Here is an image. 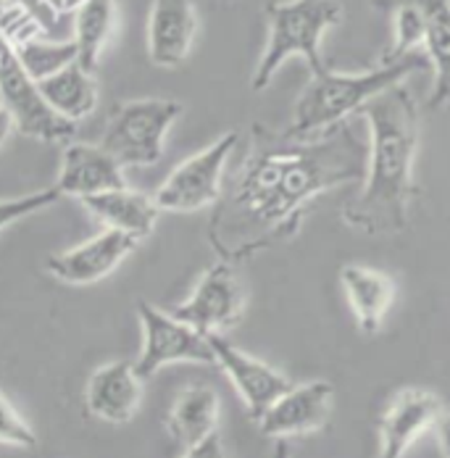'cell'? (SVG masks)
Returning <instances> with one entry per match:
<instances>
[{"label":"cell","mask_w":450,"mask_h":458,"mask_svg":"<svg viewBox=\"0 0 450 458\" xmlns=\"http://www.w3.org/2000/svg\"><path fill=\"white\" fill-rule=\"evenodd\" d=\"M64 195L58 192V187H43L38 192H30V195H21V198H5L0 200V232L8 229L11 225L38 214V211H46L53 203H58Z\"/></svg>","instance_id":"cell-24"},{"label":"cell","mask_w":450,"mask_h":458,"mask_svg":"<svg viewBox=\"0 0 450 458\" xmlns=\"http://www.w3.org/2000/svg\"><path fill=\"white\" fill-rule=\"evenodd\" d=\"M424 69H429V58L411 53L401 61H385L382 66L361 74H337L329 69L314 74L309 88L301 92L295 103L293 124L287 132L298 138L321 135L343 124L353 114H361L377 95L401 85L408 74Z\"/></svg>","instance_id":"cell-3"},{"label":"cell","mask_w":450,"mask_h":458,"mask_svg":"<svg viewBox=\"0 0 450 458\" xmlns=\"http://www.w3.org/2000/svg\"><path fill=\"white\" fill-rule=\"evenodd\" d=\"M0 443L3 445H16V448H38V435L35 429L19 416V411L11 406L5 393L0 390Z\"/></svg>","instance_id":"cell-25"},{"label":"cell","mask_w":450,"mask_h":458,"mask_svg":"<svg viewBox=\"0 0 450 458\" xmlns=\"http://www.w3.org/2000/svg\"><path fill=\"white\" fill-rule=\"evenodd\" d=\"M172 314L203 335H222L225 329H232L245 314V290L234 267L225 259L208 267L190 298L182 301Z\"/></svg>","instance_id":"cell-8"},{"label":"cell","mask_w":450,"mask_h":458,"mask_svg":"<svg viewBox=\"0 0 450 458\" xmlns=\"http://www.w3.org/2000/svg\"><path fill=\"white\" fill-rule=\"evenodd\" d=\"M219 411H222V401L214 387L190 385L177 395L172 411L166 416V429L180 445L190 448L217 432Z\"/></svg>","instance_id":"cell-18"},{"label":"cell","mask_w":450,"mask_h":458,"mask_svg":"<svg viewBox=\"0 0 450 458\" xmlns=\"http://www.w3.org/2000/svg\"><path fill=\"white\" fill-rule=\"evenodd\" d=\"M435 435H437L443 456L450 458V413H440V419L435 424Z\"/></svg>","instance_id":"cell-27"},{"label":"cell","mask_w":450,"mask_h":458,"mask_svg":"<svg viewBox=\"0 0 450 458\" xmlns=\"http://www.w3.org/2000/svg\"><path fill=\"white\" fill-rule=\"evenodd\" d=\"M269 40L253 72L250 88L256 92L267 90L274 74L293 55L303 58L311 74L327 72L321 58L324 35L343 21L340 0H271L267 5Z\"/></svg>","instance_id":"cell-4"},{"label":"cell","mask_w":450,"mask_h":458,"mask_svg":"<svg viewBox=\"0 0 450 458\" xmlns=\"http://www.w3.org/2000/svg\"><path fill=\"white\" fill-rule=\"evenodd\" d=\"M116 32V0H82L74 16L77 61L95 72L103 50Z\"/></svg>","instance_id":"cell-21"},{"label":"cell","mask_w":450,"mask_h":458,"mask_svg":"<svg viewBox=\"0 0 450 458\" xmlns=\"http://www.w3.org/2000/svg\"><path fill=\"white\" fill-rule=\"evenodd\" d=\"M335 390L329 382L314 379L303 385H293L284 395H279L261 419L259 427L267 437L287 440L298 435H309L321 429L329 421Z\"/></svg>","instance_id":"cell-11"},{"label":"cell","mask_w":450,"mask_h":458,"mask_svg":"<svg viewBox=\"0 0 450 458\" xmlns=\"http://www.w3.org/2000/svg\"><path fill=\"white\" fill-rule=\"evenodd\" d=\"M427 38V13L419 3L403 0L395 5V43L385 61H401L411 55Z\"/></svg>","instance_id":"cell-23"},{"label":"cell","mask_w":450,"mask_h":458,"mask_svg":"<svg viewBox=\"0 0 450 458\" xmlns=\"http://www.w3.org/2000/svg\"><path fill=\"white\" fill-rule=\"evenodd\" d=\"M208 343H211L217 364L225 369V374L234 385L237 395L242 398L248 416L253 421H259L269 411L271 403L293 387V382L282 371L234 348L225 335H208Z\"/></svg>","instance_id":"cell-10"},{"label":"cell","mask_w":450,"mask_h":458,"mask_svg":"<svg viewBox=\"0 0 450 458\" xmlns=\"http://www.w3.org/2000/svg\"><path fill=\"white\" fill-rule=\"evenodd\" d=\"M440 413L443 406L435 393L419 387L401 390L379 424V458H403L427 429H435Z\"/></svg>","instance_id":"cell-13"},{"label":"cell","mask_w":450,"mask_h":458,"mask_svg":"<svg viewBox=\"0 0 450 458\" xmlns=\"http://www.w3.org/2000/svg\"><path fill=\"white\" fill-rule=\"evenodd\" d=\"M184 106L172 98H137L119 103L103 130L100 145L127 169L153 166L166 150V138Z\"/></svg>","instance_id":"cell-5"},{"label":"cell","mask_w":450,"mask_h":458,"mask_svg":"<svg viewBox=\"0 0 450 458\" xmlns=\"http://www.w3.org/2000/svg\"><path fill=\"white\" fill-rule=\"evenodd\" d=\"M46 103L64 119L80 124L98 108V82L95 72L85 69L80 61L64 66L61 72L50 74L38 82Z\"/></svg>","instance_id":"cell-19"},{"label":"cell","mask_w":450,"mask_h":458,"mask_svg":"<svg viewBox=\"0 0 450 458\" xmlns=\"http://www.w3.org/2000/svg\"><path fill=\"white\" fill-rule=\"evenodd\" d=\"M13 50H16L21 66L27 69V74L35 82L46 80V77L61 72L64 66H69V64L77 61V46H74V40H69V43H47V40H40V38H32V40L16 46Z\"/></svg>","instance_id":"cell-22"},{"label":"cell","mask_w":450,"mask_h":458,"mask_svg":"<svg viewBox=\"0 0 450 458\" xmlns=\"http://www.w3.org/2000/svg\"><path fill=\"white\" fill-rule=\"evenodd\" d=\"M140 240L119 232V229H103L92 234L90 240L53 253L46 261V272L53 279L72 284V287H85L95 284L108 275H114L132 253L137 250Z\"/></svg>","instance_id":"cell-9"},{"label":"cell","mask_w":450,"mask_h":458,"mask_svg":"<svg viewBox=\"0 0 450 458\" xmlns=\"http://www.w3.org/2000/svg\"><path fill=\"white\" fill-rule=\"evenodd\" d=\"M271 458H290V445L284 440H276V448H274V456Z\"/></svg>","instance_id":"cell-29"},{"label":"cell","mask_w":450,"mask_h":458,"mask_svg":"<svg viewBox=\"0 0 450 458\" xmlns=\"http://www.w3.org/2000/svg\"><path fill=\"white\" fill-rule=\"evenodd\" d=\"M361 114L369 124V164L363 190L343 211V219L366 234L403 232L416 192L419 108L411 92L395 85L377 95Z\"/></svg>","instance_id":"cell-2"},{"label":"cell","mask_w":450,"mask_h":458,"mask_svg":"<svg viewBox=\"0 0 450 458\" xmlns=\"http://www.w3.org/2000/svg\"><path fill=\"white\" fill-rule=\"evenodd\" d=\"M403 3V0H387ZM427 13V58L435 69V85L429 95L432 108H443L450 103V0H413Z\"/></svg>","instance_id":"cell-20"},{"label":"cell","mask_w":450,"mask_h":458,"mask_svg":"<svg viewBox=\"0 0 450 458\" xmlns=\"http://www.w3.org/2000/svg\"><path fill=\"white\" fill-rule=\"evenodd\" d=\"M13 130H16V124H13V116L8 114V108L0 103V148L5 145V140L13 135Z\"/></svg>","instance_id":"cell-28"},{"label":"cell","mask_w":450,"mask_h":458,"mask_svg":"<svg viewBox=\"0 0 450 458\" xmlns=\"http://www.w3.org/2000/svg\"><path fill=\"white\" fill-rule=\"evenodd\" d=\"M137 317L142 324V351L135 369L142 379H150L169 364H217L208 335L184 324L174 314L140 301Z\"/></svg>","instance_id":"cell-7"},{"label":"cell","mask_w":450,"mask_h":458,"mask_svg":"<svg viewBox=\"0 0 450 458\" xmlns=\"http://www.w3.org/2000/svg\"><path fill=\"white\" fill-rule=\"evenodd\" d=\"M182 458H226L225 443H222L219 432H214V435H208L206 440H200V443L184 448V456Z\"/></svg>","instance_id":"cell-26"},{"label":"cell","mask_w":450,"mask_h":458,"mask_svg":"<svg viewBox=\"0 0 450 458\" xmlns=\"http://www.w3.org/2000/svg\"><path fill=\"white\" fill-rule=\"evenodd\" d=\"M124 166L98 142H69L58 172V192L69 198H90L106 190L124 187Z\"/></svg>","instance_id":"cell-14"},{"label":"cell","mask_w":450,"mask_h":458,"mask_svg":"<svg viewBox=\"0 0 450 458\" xmlns=\"http://www.w3.org/2000/svg\"><path fill=\"white\" fill-rule=\"evenodd\" d=\"M340 282H343L345 298L351 303L353 317L359 321L361 332H366V335L379 332L382 321L395 301L393 279L377 269L351 264L340 272Z\"/></svg>","instance_id":"cell-17"},{"label":"cell","mask_w":450,"mask_h":458,"mask_svg":"<svg viewBox=\"0 0 450 458\" xmlns=\"http://www.w3.org/2000/svg\"><path fill=\"white\" fill-rule=\"evenodd\" d=\"M369 142L351 124L298 138L256 124L240 172L211 216V245L229 264L293 240L318 195L363 182Z\"/></svg>","instance_id":"cell-1"},{"label":"cell","mask_w":450,"mask_h":458,"mask_svg":"<svg viewBox=\"0 0 450 458\" xmlns=\"http://www.w3.org/2000/svg\"><path fill=\"white\" fill-rule=\"evenodd\" d=\"M198 11L192 0H153L148 13V58L158 69H177L198 38Z\"/></svg>","instance_id":"cell-12"},{"label":"cell","mask_w":450,"mask_h":458,"mask_svg":"<svg viewBox=\"0 0 450 458\" xmlns=\"http://www.w3.org/2000/svg\"><path fill=\"white\" fill-rule=\"evenodd\" d=\"M142 403V377L130 361H111L95 369L85 387V406L106 424H127Z\"/></svg>","instance_id":"cell-15"},{"label":"cell","mask_w":450,"mask_h":458,"mask_svg":"<svg viewBox=\"0 0 450 458\" xmlns=\"http://www.w3.org/2000/svg\"><path fill=\"white\" fill-rule=\"evenodd\" d=\"M237 145H240V135L226 132L219 140H214L208 148L184 158L156 190L153 195L156 206L172 214H192L217 206V200L225 192L226 164L234 156Z\"/></svg>","instance_id":"cell-6"},{"label":"cell","mask_w":450,"mask_h":458,"mask_svg":"<svg viewBox=\"0 0 450 458\" xmlns=\"http://www.w3.org/2000/svg\"><path fill=\"white\" fill-rule=\"evenodd\" d=\"M82 206L108 229H119L135 240L150 237L161 214V208L150 195L137 192L127 184L116 190H106L100 195H90L82 200Z\"/></svg>","instance_id":"cell-16"}]
</instances>
